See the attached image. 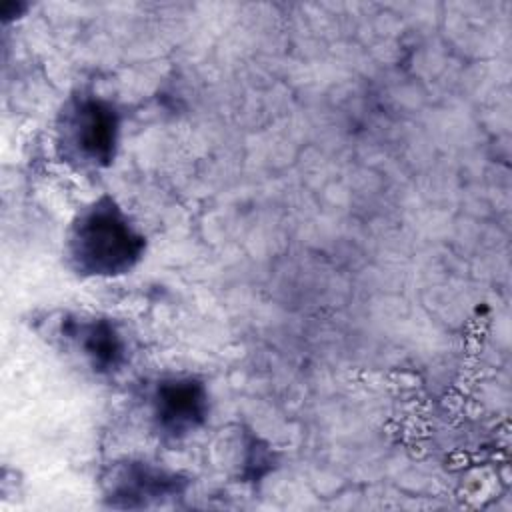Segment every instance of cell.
Listing matches in <instances>:
<instances>
[{"mask_svg": "<svg viewBox=\"0 0 512 512\" xmlns=\"http://www.w3.org/2000/svg\"><path fill=\"white\" fill-rule=\"evenodd\" d=\"M242 446V464H240V478L242 482H260L266 478L274 466H276V454L270 448L268 442L258 438L256 434L248 432L244 440L240 442Z\"/></svg>", "mask_w": 512, "mask_h": 512, "instance_id": "6", "label": "cell"}, {"mask_svg": "<svg viewBox=\"0 0 512 512\" xmlns=\"http://www.w3.org/2000/svg\"><path fill=\"white\" fill-rule=\"evenodd\" d=\"M68 266L82 278L130 274L146 254V236L110 194L84 204L64 234Z\"/></svg>", "mask_w": 512, "mask_h": 512, "instance_id": "1", "label": "cell"}, {"mask_svg": "<svg viewBox=\"0 0 512 512\" xmlns=\"http://www.w3.org/2000/svg\"><path fill=\"white\" fill-rule=\"evenodd\" d=\"M190 476L144 458H120L100 474L102 502L114 510H144L186 496Z\"/></svg>", "mask_w": 512, "mask_h": 512, "instance_id": "3", "label": "cell"}, {"mask_svg": "<svg viewBox=\"0 0 512 512\" xmlns=\"http://www.w3.org/2000/svg\"><path fill=\"white\" fill-rule=\"evenodd\" d=\"M152 432L166 444H178L200 432L210 418L208 384L196 374H166L148 392Z\"/></svg>", "mask_w": 512, "mask_h": 512, "instance_id": "4", "label": "cell"}, {"mask_svg": "<svg viewBox=\"0 0 512 512\" xmlns=\"http://www.w3.org/2000/svg\"><path fill=\"white\" fill-rule=\"evenodd\" d=\"M56 334L96 376H116L130 360L128 338L120 324L108 316L64 314Z\"/></svg>", "mask_w": 512, "mask_h": 512, "instance_id": "5", "label": "cell"}, {"mask_svg": "<svg viewBox=\"0 0 512 512\" xmlns=\"http://www.w3.org/2000/svg\"><path fill=\"white\" fill-rule=\"evenodd\" d=\"M122 132L118 106L92 92L68 96L56 116L54 150L76 172H98L114 164Z\"/></svg>", "mask_w": 512, "mask_h": 512, "instance_id": "2", "label": "cell"}]
</instances>
